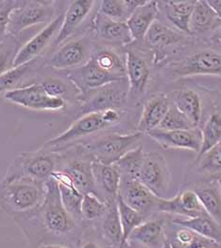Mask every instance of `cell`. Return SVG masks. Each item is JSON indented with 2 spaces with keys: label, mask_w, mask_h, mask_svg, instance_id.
Wrapping results in <instances>:
<instances>
[{
  "label": "cell",
  "mask_w": 221,
  "mask_h": 248,
  "mask_svg": "<svg viewBox=\"0 0 221 248\" xmlns=\"http://www.w3.org/2000/svg\"><path fill=\"white\" fill-rule=\"evenodd\" d=\"M170 105L171 100L164 93L156 94L147 99L143 106L136 131L146 135L147 132L156 129L165 117Z\"/></svg>",
  "instance_id": "24"
},
{
  "label": "cell",
  "mask_w": 221,
  "mask_h": 248,
  "mask_svg": "<svg viewBox=\"0 0 221 248\" xmlns=\"http://www.w3.org/2000/svg\"><path fill=\"white\" fill-rule=\"evenodd\" d=\"M51 177L55 179L58 184L60 190V200L65 210L78 224L84 227L81 211L83 194L74 186L72 180L65 173L61 172L60 170L54 171Z\"/></svg>",
  "instance_id": "27"
},
{
  "label": "cell",
  "mask_w": 221,
  "mask_h": 248,
  "mask_svg": "<svg viewBox=\"0 0 221 248\" xmlns=\"http://www.w3.org/2000/svg\"><path fill=\"white\" fill-rule=\"evenodd\" d=\"M143 42L152 55L153 64L162 67L171 62L181 49L191 45L190 35L158 19L151 25Z\"/></svg>",
  "instance_id": "6"
},
{
  "label": "cell",
  "mask_w": 221,
  "mask_h": 248,
  "mask_svg": "<svg viewBox=\"0 0 221 248\" xmlns=\"http://www.w3.org/2000/svg\"><path fill=\"white\" fill-rule=\"evenodd\" d=\"M59 153L43 149L21 152L13 160L2 179L31 178L46 183L57 170Z\"/></svg>",
  "instance_id": "5"
},
{
  "label": "cell",
  "mask_w": 221,
  "mask_h": 248,
  "mask_svg": "<svg viewBox=\"0 0 221 248\" xmlns=\"http://www.w3.org/2000/svg\"><path fill=\"white\" fill-rule=\"evenodd\" d=\"M126 113L125 108H111L85 114L78 118L64 132L46 141L42 148L61 152L74 145L82 143L85 139L120 124Z\"/></svg>",
  "instance_id": "2"
},
{
  "label": "cell",
  "mask_w": 221,
  "mask_h": 248,
  "mask_svg": "<svg viewBox=\"0 0 221 248\" xmlns=\"http://www.w3.org/2000/svg\"><path fill=\"white\" fill-rule=\"evenodd\" d=\"M78 248H104L100 243H97L95 241H85L81 242V245Z\"/></svg>",
  "instance_id": "47"
},
{
  "label": "cell",
  "mask_w": 221,
  "mask_h": 248,
  "mask_svg": "<svg viewBox=\"0 0 221 248\" xmlns=\"http://www.w3.org/2000/svg\"><path fill=\"white\" fill-rule=\"evenodd\" d=\"M197 0H176L158 1L159 11L173 27L184 34L190 35L189 24Z\"/></svg>",
  "instance_id": "26"
},
{
  "label": "cell",
  "mask_w": 221,
  "mask_h": 248,
  "mask_svg": "<svg viewBox=\"0 0 221 248\" xmlns=\"http://www.w3.org/2000/svg\"><path fill=\"white\" fill-rule=\"evenodd\" d=\"M192 170L203 180L217 179L221 175V142L195 159Z\"/></svg>",
  "instance_id": "38"
},
{
  "label": "cell",
  "mask_w": 221,
  "mask_h": 248,
  "mask_svg": "<svg viewBox=\"0 0 221 248\" xmlns=\"http://www.w3.org/2000/svg\"><path fill=\"white\" fill-rule=\"evenodd\" d=\"M59 153L57 170L65 173L82 194L95 191L93 157L81 144H77Z\"/></svg>",
  "instance_id": "9"
},
{
  "label": "cell",
  "mask_w": 221,
  "mask_h": 248,
  "mask_svg": "<svg viewBox=\"0 0 221 248\" xmlns=\"http://www.w3.org/2000/svg\"><path fill=\"white\" fill-rule=\"evenodd\" d=\"M216 180H217V182H218V184H219V186H220V189H221V175H220Z\"/></svg>",
  "instance_id": "50"
},
{
  "label": "cell",
  "mask_w": 221,
  "mask_h": 248,
  "mask_svg": "<svg viewBox=\"0 0 221 248\" xmlns=\"http://www.w3.org/2000/svg\"><path fill=\"white\" fill-rule=\"evenodd\" d=\"M65 74L66 78L80 90L81 98L109 83L126 81L120 80L102 69L92 58L78 68L65 71Z\"/></svg>",
  "instance_id": "17"
},
{
  "label": "cell",
  "mask_w": 221,
  "mask_h": 248,
  "mask_svg": "<svg viewBox=\"0 0 221 248\" xmlns=\"http://www.w3.org/2000/svg\"><path fill=\"white\" fill-rule=\"evenodd\" d=\"M95 193L107 204L117 202L119 187L121 173L118 167L115 165H105L98 161H93L92 164Z\"/></svg>",
  "instance_id": "22"
},
{
  "label": "cell",
  "mask_w": 221,
  "mask_h": 248,
  "mask_svg": "<svg viewBox=\"0 0 221 248\" xmlns=\"http://www.w3.org/2000/svg\"><path fill=\"white\" fill-rule=\"evenodd\" d=\"M177 227V229L172 231L170 240H167L173 248H221V245L205 238L192 229L180 226Z\"/></svg>",
  "instance_id": "36"
},
{
  "label": "cell",
  "mask_w": 221,
  "mask_h": 248,
  "mask_svg": "<svg viewBox=\"0 0 221 248\" xmlns=\"http://www.w3.org/2000/svg\"><path fill=\"white\" fill-rule=\"evenodd\" d=\"M163 248H172V247H171V246H170V245H169V243H168V242H167V243H166V245H165V246H164V247H163Z\"/></svg>",
  "instance_id": "51"
},
{
  "label": "cell",
  "mask_w": 221,
  "mask_h": 248,
  "mask_svg": "<svg viewBox=\"0 0 221 248\" xmlns=\"http://www.w3.org/2000/svg\"><path fill=\"white\" fill-rule=\"evenodd\" d=\"M91 29L95 40L102 46L126 47L133 43V38L126 22L112 20L98 13L92 18Z\"/></svg>",
  "instance_id": "18"
},
{
  "label": "cell",
  "mask_w": 221,
  "mask_h": 248,
  "mask_svg": "<svg viewBox=\"0 0 221 248\" xmlns=\"http://www.w3.org/2000/svg\"><path fill=\"white\" fill-rule=\"evenodd\" d=\"M117 204H118L121 227H122V231H123V240H122V245H121L120 248H123L125 247L131 233L138 226H140L144 221H146V219L137 211H135L132 207H129L121 199L119 195L118 196Z\"/></svg>",
  "instance_id": "41"
},
{
  "label": "cell",
  "mask_w": 221,
  "mask_h": 248,
  "mask_svg": "<svg viewBox=\"0 0 221 248\" xmlns=\"http://www.w3.org/2000/svg\"><path fill=\"white\" fill-rule=\"evenodd\" d=\"M210 39L214 43L221 44V26L210 36Z\"/></svg>",
  "instance_id": "48"
},
{
  "label": "cell",
  "mask_w": 221,
  "mask_h": 248,
  "mask_svg": "<svg viewBox=\"0 0 221 248\" xmlns=\"http://www.w3.org/2000/svg\"><path fill=\"white\" fill-rule=\"evenodd\" d=\"M162 67L164 75L173 80L205 75L221 77V51L211 47L200 48Z\"/></svg>",
  "instance_id": "7"
},
{
  "label": "cell",
  "mask_w": 221,
  "mask_h": 248,
  "mask_svg": "<svg viewBox=\"0 0 221 248\" xmlns=\"http://www.w3.org/2000/svg\"><path fill=\"white\" fill-rule=\"evenodd\" d=\"M44 202L31 212L15 217L31 248L40 244L60 243L78 248L85 228L65 210L60 200L59 186L52 177L46 182Z\"/></svg>",
  "instance_id": "1"
},
{
  "label": "cell",
  "mask_w": 221,
  "mask_h": 248,
  "mask_svg": "<svg viewBox=\"0 0 221 248\" xmlns=\"http://www.w3.org/2000/svg\"><path fill=\"white\" fill-rule=\"evenodd\" d=\"M201 131V151L196 158L221 142V112L214 111L203 124Z\"/></svg>",
  "instance_id": "40"
},
{
  "label": "cell",
  "mask_w": 221,
  "mask_h": 248,
  "mask_svg": "<svg viewBox=\"0 0 221 248\" xmlns=\"http://www.w3.org/2000/svg\"><path fill=\"white\" fill-rule=\"evenodd\" d=\"M38 83L49 96L60 98L65 101L68 105H75L77 107L80 105L81 92L67 78L66 80H62L60 78L48 77Z\"/></svg>",
  "instance_id": "35"
},
{
  "label": "cell",
  "mask_w": 221,
  "mask_h": 248,
  "mask_svg": "<svg viewBox=\"0 0 221 248\" xmlns=\"http://www.w3.org/2000/svg\"><path fill=\"white\" fill-rule=\"evenodd\" d=\"M172 224L192 229L221 246V224L218 223L208 214L191 219L176 217L173 219Z\"/></svg>",
  "instance_id": "34"
},
{
  "label": "cell",
  "mask_w": 221,
  "mask_h": 248,
  "mask_svg": "<svg viewBox=\"0 0 221 248\" xmlns=\"http://www.w3.org/2000/svg\"><path fill=\"white\" fill-rule=\"evenodd\" d=\"M7 102L34 111H63L69 106L60 98L49 96L40 83L24 84L3 97Z\"/></svg>",
  "instance_id": "14"
},
{
  "label": "cell",
  "mask_w": 221,
  "mask_h": 248,
  "mask_svg": "<svg viewBox=\"0 0 221 248\" xmlns=\"http://www.w3.org/2000/svg\"><path fill=\"white\" fill-rule=\"evenodd\" d=\"M99 13L112 20L126 22L131 16L126 0H104L100 2Z\"/></svg>",
  "instance_id": "44"
},
{
  "label": "cell",
  "mask_w": 221,
  "mask_h": 248,
  "mask_svg": "<svg viewBox=\"0 0 221 248\" xmlns=\"http://www.w3.org/2000/svg\"><path fill=\"white\" fill-rule=\"evenodd\" d=\"M118 195L129 207L137 211L146 220L154 212H158L159 197L136 178L121 175Z\"/></svg>",
  "instance_id": "15"
},
{
  "label": "cell",
  "mask_w": 221,
  "mask_h": 248,
  "mask_svg": "<svg viewBox=\"0 0 221 248\" xmlns=\"http://www.w3.org/2000/svg\"><path fill=\"white\" fill-rule=\"evenodd\" d=\"M197 126L193 124L186 116H184L177 107L171 103V105L162 121L160 125L156 129L174 131V130H189L196 128Z\"/></svg>",
  "instance_id": "43"
},
{
  "label": "cell",
  "mask_w": 221,
  "mask_h": 248,
  "mask_svg": "<svg viewBox=\"0 0 221 248\" xmlns=\"http://www.w3.org/2000/svg\"><path fill=\"white\" fill-rule=\"evenodd\" d=\"M145 154L144 145L141 144L121 157L117 163H115L119 170L121 175L136 178L144 162Z\"/></svg>",
  "instance_id": "42"
},
{
  "label": "cell",
  "mask_w": 221,
  "mask_h": 248,
  "mask_svg": "<svg viewBox=\"0 0 221 248\" xmlns=\"http://www.w3.org/2000/svg\"><path fill=\"white\" fill-rule=\"evenodd\" d=\"M24 0H0V44L8 36V27L12 12L23 4Z\"/></svg>",
  "instance_id": "45"
},
{
  "label": "cell",
  "mask_w": 221,
  "mask_h": 248,
  "mask_svg": "<svg viewBox=\"0 0 221 248\" xmlns=\"http://www.w3.org/2000/svg\"><path fill=\"white\" fill-rule=\"evenodd\" d=\"M166 243L165 221L163 219H147L131 233L126 244L145 248H163Z\"/></svg>",
  "instance_id": "23"
},
{
  "label": "cell",
  "mask_w": 221,
  "mask_h": 248,
  "mask_svg": "<svg viewBox=\"0 0 221 248\" xmlns=\"http://www.w3.org/2000/svg\"><path fill=\"white\" fill-rule=\"evenodd\" d=\"M123 248H145L140 246H136V245H132V244H126L125 247Z\"/></svg>",
  "instance_id": "49"
},
{
  "label": "cell",
  "mask_w": 221,
  "mask_h": 248,
  "mask_svg": "<svg viewBox=\"0 0 221 248\" xmlns=\"http://www.w3.org/2000/svg\"><path fill=\"white\" fill-rule=\"evenodd\" d=\"M143 137L144 134L137 131L129 134L113 133L80 144L84 147L95 161L105 165H114L126 154L143 144Z\"/></svg>",
  "instance_id": "8"
},
{
  "label": "cell",
  "mask_w": 221,
  "mask_h": 248,
  "mask_svg": "<svg viewBox=\"0 0 221 248\" xmlns=\"http://www.w3.org/2000/svg\"><path fill=\"white\" fill-rule=\"evenodd\" d=\"M188 187L195 191L207 214L221 224V192L217 180L196 181Z\"/></svg>",
  "instance_id": "29"
},
{
  "label": "cell",
  "mask_w": 221,
  "mask_h": 248,
  "mask_svg": "<svg viewBox=\"0 0 221 248\" xmlns=\"http://www.w3.org/2000/svg\"><path fill=\"white\" fill-rule=\"evenodd\" d=\"M109 204L102 201L95 192L83 194L81 201V217L85 228H89L98 223L105 215Z\"/></svg>",
  "instance_id": "39"
},
{
  "label": "cell",
  "mask_w": 221,
  "mask_h": 248,
  "mask_svg": "<svg viewBox=\"0 0 221 248\" xmlns=\"http://www.w3.org/2000/svg\"><path fill=\"white\" fill-rule=\"evenodd\" d=\"M42 28L37 27L16 35H9L0 44V75L15 67V60L21 47L40 31L38 29Z\"/></svg>",
  "instance_id": "33"
},
{
  "label": "cell",
  "mask_w": 221,
  "mask_h": 248,
  "mask_svg": "<svg viewBox=\"0 0 221 248\" xmlns=\"http://www.w3.org/2000/svg\"><path fill=\"white\" fill-rule=\"evenodd\" d=\"M58 1L24 0L10 16L9 35H16L28 30L47 25L57 17Z\"/></svg>",
  "instance_id": "10"
},
{
  "label": "cell",
  "mask_w": 221,
  "mask_h": 248,
  "mask_svg": "<svg viewBox=\"0 0 221 248\" xmlns=\"http://www.w3.org/2000/svg\"><path fill=\"white\" fill-rule=\"evenodd\" d=\"M168 97L178 110L186 116L197 127H200L202 118L201 95L194 89L184 88L172 91Z\"/></svg>",
  "instance_id": "32"
},
{
  "label": "cell",
  "mask_w": 221,
  "mask_h": 248,
  "mask_svg": "<svg viewBox=\"0 0 221 248\" xmlns=\"http://www.w3.org/2000/svg\"><path fill=\"white\" fill-rule=\"evenodd\" d=\"M91 228H94L106 248H120L123 231L117 202L109 204L105 215Z\"/></svg>",
  "instance_id": "25"
},
{
  "label": "cell",
  "mask_w": 221,
  "mask_h": 248,
  "mask_svg": "<svg viewBox=\"0 0 221 248\" xmlns=\"http://www.w3.org/2000/svg\"><path fill=\"white\" fill-rule=\"evenodd\" d=\"M158 212L168 213L185 219L207 214L195 191L189 187L181 190L173 198H159Z\"/></svg>",
  "instance_id": "21"
},
{
  "label": "cell",
  "mask_w": 221,
  "mask_h": 248,
  "mask_svg": "<svg viewBox=\"0 0 221 248\" xmlns=\"http://www.w3.org/2000/svg\"><path fill=\"white\" fill-rule=\"evenodd\" d=\"M91 58L102 69L113 76L120 80H128L125 51L123 53L118 49V47L97 45Z\"/></svg>",
  "instance_id": "31"
},
{
  "label": "cell",
  "mask_w": 221,
  "mask_h": 248,
  "mask_svg": "<svg viewBox=\"0 0 221 248\" xmlns=\"http://www.w3.org/2000/svg\"><path fill=\"white\" fill-rule=\"evenodd\" d=\"M41 67V58L32 62L13 67L0 75V98L4 97L7 93L21 87L22 83L27 76L32 73L35 69Z\"/></svg>",
  "instance_id": "37"
},
{
  "label": "cell",
  "mask_w": 221,
  "mask_h": 248,
  "mask_svg": "<svg viewBox=\"0 0 221 248\" xmlns=\"http://www.w3.org/2000/svg\"><path fill=\"white\" fill-rule=\"evenodd\" d=\"M164 150H188L197 155L201 148V131L200 127L189 130L167 131L153 129L146 134Z\"/></svg>",
  "instance_id": "19"
},
{
  "label": "cell",
  "mask_w": 221,
  "mask_h": 248,
  "mask_svg": "<svg viewBox=\"0 0 221 248\" xmlns=\"http://www.w3.org/2000/svg\"><path fill=\"white\" fill-rule=\"evenodd\" d=\"M221 26V18L206 0H197L191 16L189 30L192 35H202L212 31V34ZM211 34V35H212Z\"/></svg>",
  "instance_id": "30"
},
{
  "label": "cell",
  "mask_w": 221,
  "mask_h": 248,
  "mask_svg": "<svg viewBox=\"0 0 221 248\" xmlns=\"http://www.w3.org/2000/svg\"><path fill=\"white\" fill-rule=\"evenodd\" d=\"M160 14L158 1H147L137 8L126 21L134 42L144 40L151 25L157 20Z\"/></svg>",
  "instance_id": "28"
},
{
  "label": "cell",
  "mask_w": 221,
  "mask_h": 248,
  "mask_svg": "<svg viewBox=\"0 0 221 248\" xmlns=\"http://www.w3.org/2000/svg\"><path fill=\"white\" fill-rule=\"evenodd\" d=\"M125 53L130 100L137 101L146 93L151 80L152 55L147 47L136 46L133 43L126 46Z\"/></svg>",
  "instance_id": "11"
},
{
  "label": "cell",
  "mask_w": 221,
  "mask_h": 248,
  "mask_svg": "<svg viewBox=\"0 0 221 248\" xmlns=\"http://www.w3.org/2000/svg\"><path fill=\"white\" fill-rule=\"evenodd\" d=\"M136 179L157 197L166 198L171 184V171L161 153L148 152L145 154L144 162Z\"/></svg>",
  "instance_id": "13"
},
{
  "label": "cell",
  "mask_w": 221,
  "mask_h": 248,
  "mask_svg": "<svg viewBox=\"0 0 221 248\" xmlns=\"http://www.w3.org/2000/svg\"><path fill=\"white\" fill-rule=\"evenodd\" d=\"M63 16L64 12H60L57 17L44 26V28H42L34 36H32L21 47L15 60V67L43 57L44 51L48 47L51 48L53 42L60 32Z\"/></svg>",
  "instance_id": "16"
},
{
  "label": "cell",
  "mask_w": 221,
  "mask_h": 248,
  "mask_svg": "<svg viewBox=\"0 0 221 248\" xmlns=\"http://www.w3.org/2000/svg\"><path fill=\"white\" fill-rule=\"evenodd\" d=\"M129 100L130 87L128 80L109 83L83 96L78 106L77 114L80 118L85 114L100 112L106 109H123Z\"/></svg>",
  "instance_id": "12"
},
{
  "label": "cell",
  "mask_w": 221,
  "mask_h": 248,
  "mask_svg": "<svg viewBox=\"0 0 221 248\" xmlns=\"http://www.w3.org/2000/svg\"><path fill=\"white\" fill-rule=\"evenodd\" d=\"M97 42L90 28L81 35L73 36L50 50L45 58L41 57V67L60 72L78 68L88 62L96 48Z\"/></svg>",
  "instance_id": "4"
},
{
  "label": "cell",
  "mask_w": 221,
  "mask_h": 248,
  "mask_svg": "<svg viewBox=\"0 0 221 248\" xmlns=\"http://www.w3.org/2000/svg\"><path fill=\"white\" fill-rule=\"evenodd\" d=\"M35 248H74L69 245L60 244V243H47V244H40Z\"/></svg>",
  "instance_id": "46"
},
{
  "label": "cell",
  "mask_w": 221,
  "mask_h": 248,
  "mask_svg": "<svg viewBox=\"0 0 221 248\" xmlns=\"http://www.w3.org/2000/svg\"><path fill=\"white\" fill-rule=\"evenodd\" d=\"M46 183L31 178L1 179L0 208L14 217L33 211L44 202Z\"/></svg>",
  "instance_id": "3"
},
{
  "label": "cell",
  "mask_w": 221,
  "mask_h": 248,
  "mask_svg": "<svg viewBox=\"0 0 221 248\" xmlns=\"http://www.w3.org/2000/svg\"><path fill=\"white\" fill-rule=\"evenodd\" d=\"M97 1L93 0H76L69 1L64 11L63 21L56 39L51 46V49L59 46L63 42L72 38L81 28L82 23L89 16Z\"/></svg>",
  "instance_id": "20"
}]
</instances>
